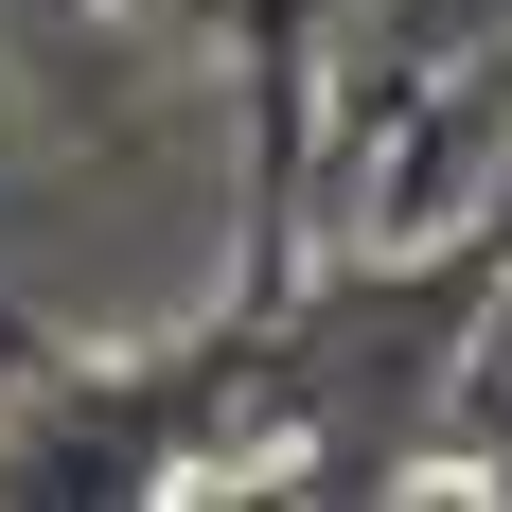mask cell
Returning <instances> with one entry per match:
<instances>
[{"instance_id": "obj_2", "label": "cell", "mask_w": 512, "mask_h": 512, "mask_svg": "<svg viewBox=\"0 0 512 512\" xmlns=\"http://www.w3.org/2000/svg\"><path fill=\"white\" fill-rule=\"evenodd\" d=\"M36 336H53V318H36V301H0V371H18V354H36Z\"/></svg>"}, {"instance_id": "obj_1", "label": "cell", "mask_w": 512, "mask_h": 512, "mask_svg": "<svg viewBox=\"0 0 512 512\" xmlns=\"http://www.w3.org/2000/svg\"><path fill=\"white\" fill-rule=\"evenodd\" d=\"M106 0H0V36H89Z\"/></svg>"}]
</instances>
